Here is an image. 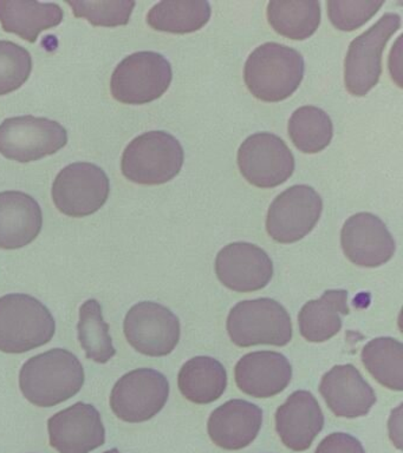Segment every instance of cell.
I'll list each match as a JSON object with an SVG mask.
<instances>
[{
    "label": "cell",
    "mask_w": 403,
    "mask_h": 453,
    "mask_svg": "<svg viewBox=\"0 0 403 453\" xmlns=\"http://www.w3.org/2000/svg\"><path fill=\"white\" fill-rule=\"evenodd\" d=\"M84 384V370L75 354L52 349L27 360L20 368L23 395L38 407H52L73 398Z\"/></svg>",
    "instance_id": "cell-1"
},
{
    "label": "cell",
    "mask_w": 403,
    "mask_h": 453,
    "mask_svg": "<svg viewBox=\"0 0 403 453\" xmlns=\"http://www.w3.org/2000/svg\"><path fill=\"white\" fill-rule=\"evenodd\" d=\"M304 59L297 50L279 42H265L249 56L244 80L251 94L263 102H282L299 88Z\"/></svg>",
    "instance_id": "cell-2"
},
{
    "label": "cell",
    "mask_w": 403,
    "mask_h": 453,
    "mask_svg": "<svg viewBox=\"0 0 403 453\" xmlns=\"http://www.w3.org/2000/svg\"><path fill=\"white\" fill-rule=\"evenodd\" d=\"M51 311L36 297L8 294L0 297V350L19 354L47 345L54 338Z\"/></svg>",
    "instance_id": "cell-3"
},
{
    "label": "cell",
    "mask_w": 403,
    "mask_h": 453,
    "mask_svg": "<svg viewBox=\"0 0 403 453\" xmlns=\"http://www.w3.org/2000/svg\"><path fill=\"white\" fill-rule=\"evenodd\" d=\"M185 159L182 143L166 131H150L134 138L122 155L123 176L130 182L158 186L174 179Z\"/></svg>",
    "instance_id": "cell-4"
},
{
    "label": "cell",
    "mask_w": 403,
    "mask_h": 453,
    "mask_svg": "<svg viewBox=\"0 0 403 453\" xmlns=\"http://www.w3.org/2000/svg\"><path fill=\"white\" fill-rule=\"evenodd\" d=\"M228 332L239 347L285 346L292 339L291 318L274 299L242 301L229 311Z\"/></svg>",
    "instance_id": "cell-5"
},
{
    "label": "cell",
    "mask_w": 403,
    "mask_h": 453,
    "mask_svg": "<svg viewBox=\"0 0 403 453\" xmlns=\"http://www.w3.org/2000/svg\"><path fill=\"white\" fill-rule=\"evenodd\" d=\"M172 80V65L166 57L153 51L136 52L116 66L111 91L123 104L143 105L160 98Z\"/></svg>",
    "instance_id": "cell-6"
},
{
    "label": "cell",
    "mask_w": 403,
    "mask_h": 453,
    "mask_svg": "<svg viewBox=\"0 0 403 453\" xmlns=\"http://www.w3.org/2000/svg\"><path fill=\"white\" fill-rule=\"evenodd\" d=\"M399 27L401 17L398 13H385L369 30L350 42L345 59V85L350 94L363 97L378 83L382 53Z\"/></svg>",
    "instance_id": "cell-7"
},
{
    "label": "cell",
    "mask_w": 403,
    "mask_h": 453,
    "mask_svg": "<svg viewBox=\"0 0 403 453\" xmlns=\"http://www.w3.org/2000/svg\"><path fill=\"white\" fill-rule=\"evenodd\" d=\"M68 143L61 124L44 117H12L0 124V154L27 163L54 155Z\"/></svg>",
    "instance_id": "cell-8"
},
{
    "label": "cell",
    "mask_w": 403,
    "mask_h": 453,
    "mask_svg": "<svg viewBox=\"0 0 403 453\" xmlns=\"http://www.w3.org/2000/svg\"><path fill=\"white\" fill-rule=\"evenodd\" d=\"M111 193L107 173L97 165L73 163L61 170L52 184V200L70 218H86L104 207Z\"/></svg>",
    "instance_id": "cell-9"
},
{
    "label": "cell",
    "mask_w": 403,
    "mask_h": 453,
    "mask_svg": "<svg viewBox=\"0 0 403 453\" xmlns=\"http://www.w3.org/2000/svg\"><path fill=\"white\" fill-rule=\"evenodd\" d=\"M169 395V382L153 368H137L123 375L111 393L115 416L126 423H143L157 416Z\"/></svg>",
    "instance_id": "cell-10"
},
{
    "label": "cell",
    "mask_w": 403,
    "mask_h": 453,
    "mask_svg": "<svg viewBox=\"0 0 403 453\" xmlns=\"http://www.w3.org/2000/svg\"><path fill=\"white\" fill-rule=\"evenodd\" d=\"M323 211V201L306 184H297L283 191L268 208L267 230L279 243L302 240L316 226Z\"/></svg>",
    "instance_id": "cell-11"
},
{
    "label": "cell",
    "mask_w": 403,
    "mask_h": 453,
    "mask_svg": "<svg viewBox=\"0 0 403 453\" xmlns=\"http://www.w3.org/2000/svg\"><path fill=\"white\" fill-rule=\"evenodd\" d=\"M123 329L129 345L148 357L168 356L182 335L178 317L167 307L151 301L130 308Z\"/></svg>",
    "instance_id": "cell-12"
},
{
    "label": "cell",
    "mask_w": 403,
    "mask_h": 453,
    "mask_svg": "<svg viewBox=\"0 0 403 453\" xmlns=\"http://www.w3.org/2000/svg\"><path fill=\"white\" fill-rule=\"evenodd\" d=\"M238 166L247 182L268 189L281 186L292 176L295 157L277 134L257 133L240 145Z\"/></svg>",
    "instance_id": "cell-13"
},
{
    "label": "cell",
    "mask_w": 403,
    "mask_h": 453,
    "mask_svg": "<svg viewBox=\"0 0 403 453\" xmlns=\"http://www.w3.org/2000/svg\"><path fill=\"white\" fill-rule=\"evenodd\" d=\"M219 281L239 293L265 288L274 275V264L267 251L249 242H233L222 248L215 258Z\"/></svg>",
    "instance_id": "cell-14"
},
{
    "label": "cell",
    "mask_w": 403,
    "mask_h": 453,
    "mask_svg": "<svg viewBox=\"0 0 403 453\" xmlns=\"http://www.w3.org/2000/svg\"><path fill=\"white\" fill-rule=\"evenodd\" d=\"M50 445L59 453H89L105 442L100 412L91 403L79 402L48 420Z\"/></svg>",
    "instance_id": "cell-15"
},
{
    "label": "cell",
    "mask_w": 403,
    "mask_h": 453,
    "mask_svg": "<svg viewBox=\"0 0 403 453\" xmlns=\"http://www.w3.org/2000/svg\"><path fill=\"white\" fill-rule=\"evenodd\" d=\"M345 257L359 267H380L394 257L396 244L387 226L371 212H359L346 219L341 232Z\"/></svg>",
    "instance_id": "cell-16"
},
{
    "label": "cell",
    "mask_w": 403,
    "mask_h": 453,
    "mask_svg": "<svg viewBox=\"0 0 403 453\" xmlns=\"http://www.w3.org/2000/svg\"><path fill=\"white\" fill-rule=\"evenodd\" d=\"M320 392L335 416H367L376 403L373 388L352 364L337 365L323 375Z\"/></svg>",
    "instance_id": "cell-17"
},
{
    "label": "cell",
    "mask_w": 403,
    "mask_h": 453,
    "mask_svg": "<svg viewBox=\"0 0 403 453\" xmlns=\"http://www.w3.org/2000/svg\"><path fill=\"white\" fill-rule=\"evenodd\" d=\"M324 427V414L309 391H296L275 412V430L283 444L292 451L309 449Z\"/></svg>",
    "instance_id": "cell-18"
},
{
    "label": "cell",
    "mask_w": 403,
    "mask_h": 453,
    "mask_svg": "<svg viewBox=\"0 0 403 453\" xmlns=\"http://www.w3.org/2000/svg\"><path fill=\"white\" fill-rule=\"evenodd\" d=\"M236 386L254 398H271L288 388L292 367L282 353L260 350L244 356L235 368Z\"/></svg>",
    "instance_id": "cell-19"
},
{
    "label": "cell",
    "mask_w": 403,
    "mask_h": 453,
    "mask_svg": "<svg viewBox=\"0 0 403 453\" xmlns=\"http://www.w3.org/2000/svg\"><path fill=\"white\" fill-rule=\"evenodd\" d=\"M263 424L260 406L233 399L219 406L208 419V434L219 448L235 451L252 444Z\"/></svg>",
    "instance_id": "cell-20"
},
{
    "label": "cell",
    "mask_w": 403,
    "mask_h": 453,
    "mask_svg": "<svg viewBox=\"0 0 403 453\" xmlns=\"http://www.w3.org/2000/svg\"><path fill=\"white\" fill-rule=\"evenodd\" d=\"M43 226L38 202L22 191L0 193V248L19 250L37 239Z\"/></svg>",
    "instance_id": "cell-21"
},
{
    "label": "cell",
    "mask_w": 403,
    "mask_h": 453,
    "mask_svg": "<svg viewBox=\"0 0 403 453\" xmlns=\"http://www.w3.org/2000/svg\"><path fill=\"white\" fill-rule=\"evenodd\" d=\"M63 10L55 3L0 0V24L3 30L24 41L35 42L43 31L62 23Z\"/></svg>",
    "instance_id": "cell-22"
},
{
    "label": "cell",
    "mask_w": 403,
    "mask_h": 453,
    "mask_svg": "<svg viewBox=\"0 0 403 453\" xmlns=\"http://www.w3.org/2000/svg\"><path fill=\"white\" fill-rule=\"evenodd\" d=\"M348 292L330 289L317 300L302 307L298 315L299 332L310 342H324L337 334L342 328V317L348 315Z\"/></svg>",
    "instance_id": "cell-23"
},
{
    "label": "cell",
    "mask_w": 403,
    "mask_h": 453,
    "mask_svg": "<svg viewBox=\"0 0 403 453\" xmlns=\"http://www.w3.org/2000/svg\"><path fill=\"white\" fill-rule=\"evenodd\" d=\"M180 392L187 400L199 405L221 398L228 388V372L221 361L211 357H196L179 372Z\"/></svg>",
    "instance_id": "cell-24"
},
{
    "label": "cell",
    "mask_w": 403,
    "mask_h": 453,
    "mask_svg": "<svg viewBox=\"0 0 403 453\" xmlns=\"http://www.w3.org/2000/svg\"><path fill=\"white\" fill-rule=\"evenodd\" d=\"M211 5L204 0H167L158 3L147 14V24L157 31L192 34L210 21Z\"/></svg>",
    "instance_id": "cell-25"
},
{
    "label": "cell",
    "mask_w": 403,
    "mask_h": 453,
    "mask_svg": "<svg viewBox=\"0 0 403 453\" xmlns=\"http://www.w3.org/2000/svg\"><path fill=\"white\" fill-rule=\"evenodd\" d=\"M267 13L272 28L293 41H306L321 24V4L314 0L270 2Z\"/></svg>",
    "instance_id": "cell-26"
},
{
    "label": "cell",
    "mask_w": 403,
    "mask_h": 453,
    "mask_svg": "<svg viewBox=\"0 0 403 453\" xmlns=\"http://www.w3.org/2000/svg\"><path fill=\"white\" fill-rule=\"evenodd\" d=\"M362 363L381 385L394 391L403 388V345L399 340L382 336L362 349Z\"/></svg>",
    "instance_id": "cell-27"
},
{
    "label": "cell",
    "mask_w": 403,
    "mask_h": 453,
    "mask_svg": "<svg viewBox=\"0 0 403 453\" xmlns=\"http://www.w3.org/2000/svg\"><path fill=\"white\" fill-rule=\"evenodd\" d=\"M289 136L304 154H317L330 144L334 124L328 113L317 106H302L289 120Z\"/></svg>",
    "instance_id": "cell-28"
},
{
    "label": "cell",
    "mask_w": 403,
    "mask_h": 453,
    "mask_svg": "<svg viewBox=\"0 0 403 453\" xmlns=\"http://www.w3.org/2000/svg\"><path fill=\"white\" fill-rule=\"evenodd\" d=\"M77 331L87 359L105 364L115 356L116 349L109 334V325L104 320L102 307L97 300H88L81 306Z\"/></svg>",
    "instance_id": "cell-29"
},
{
    "label": "cell",
    "mask_w": 403,
    "mask_h": 453,
    "mask_svg": "<svg viewBox=\"0 0 403 453\" xmlns=\"http://www.w3.org/2000/svg\"><path fill=\"white\" fill-rule=\"evenodd\" d=\"M33 71V59L27 49L15 42L0 41V96L19 90Z\"/></svg>",
    "instance_id": "cell-30"
},
{
    "label": "cell",
    "mask_w": 403,
    "mask_h": 453,
    "mask_svg": "<svg viewBox=\"0 0 403 453\" xmlns=\"http://www.w3.org/2000/svg\"><path fill=\"white\" fill-rule=\"evenodd\" d=\"M74 16L84 18L94 27H115L129 23L136 2L114 0V2H80L69 0Z\"/></svg>",
    "instance_id": "cell-31"
},
{
    "label": "cell",
    "mask_w": 403,
    "mask_h": 453,
    "mask_svg": "<svg viewBox=\"0 0 403 453\" xmlns=\"http://www.w3.org/2000/svg\"><path fill=\"white\" fill-rule=\"evenodd\" d=\"M384 0H329V19L337 30L353 31L368 23Z\"/></svg>",
    "instance_id": "cell-32"
},
{
    "label": "cell",
    "mask_w": 403,
    "mask_h": 453,
    "mask_svg": "<svg viewBox=\"0 0 403 453\" xmlns=\"http://www.w3.org/2000/svg\"><path fill=\"white\" fill-rule=\"evenodd\" d=\"M314 453H366L359 439L343 432L329 434Z\"/></svg>",
    "instance_id": "cell-33"
},
{
    "label": "cell",
    "mask_w": 403,
    "mask_h": 453,
    "mask_svg": "<svg viewBox=\"0 0 403 453\" xmlns=\"http://www.w3.org/2000/svg\"><path fill=\"white\" fill-rule=\"evenodd\" d=\"M104 453H121V452H120L118 449H108V451H105Z\"/></svg>",
    "instance_id": "cell-34"
}]
</instances>
